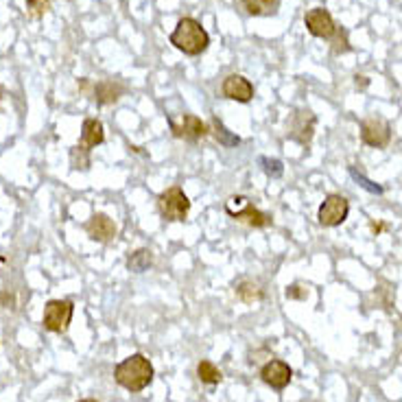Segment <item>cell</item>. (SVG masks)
Here are the masks:
<instances>
[{"label":"cell","instance_id":"obj_23","mask_svg":"<svg viewBox=\"0 0 402 402\" xmlns=\"http://www.w3.org/2000/svg\"><path fill=\"white\" fill-rule=\"evenodd\" d=\"M51 7V0H27V13L31 18H42Z\"/></svg>","mask_w":402,"mask_h":402},{"label":"cell","instance_id":"obj_18","mask_svg":"<svg viewBox=\"0 0 402 402\" xmlns=\"http://www.w3.org/2000/svg\"><path fill=\"white\" fill-rule=\"evenodd\" d=\"M197 376H199L201 382H206V385H219V382L223 380L221 370L215 366L213 361H199V366H197Z\"/></svg>","mask_w":402,"mask_h":402},{"label":"cell","instance_id":"obj_27","mask_svg":"<svg viewBox=\"0 0 402 402\" xmlns=\"http://www.w3.org/2000/svg\"><path fill=\"white\" fill-rule=\"evenodd\" d=\"M79 402H97L94 398H83V400H79Z\"/></svg>","mask_w":402,"mask_h":402},{"label":"cell","instance_id":"obj_20","mask_svg":"<svg viewBox=\"0 0 402 402\" xmlns=\"http://www.w3.org/2000/svg\"><path fill=\"white\" fill-rule=\"evenodd\" d=\"M236 295H239V300L245 302V304H254V302H260V300H262V289H260L256 282H252V280H243V282L236 286Z\"/></svg>","mask_w":402,"mask_h":402},{"label":"cell","instance_id":"obj_8","mask_svg":"<svg viewBox=\"0 0 402 402\" xmlns=\"http://www.w3.org/2000/svg\"><path fill=\"white\" fill-rule=\"evenodd\" d=\"M170 131H173L175 138H182L186 142H197L210 133L208 125L195 114H184L180 121L170 119Z\"/></svg>","mask_w":402,"mask_h":402},{"label":"cell","instance_id":"obj_16","mask_svg":"<svg viewBox=\"0 0 402 402\" xmlns=\"http://www.w3.org/2000/svg\"><path fill=\"white\" fill-rule=\"evenodd\" d=\"M208 129H210V133L215 136V140H217L219 145H223V147H236V145L241 142V138L236 136V133L229 131L219 119H213V123L208 125Z\"/></svg>","mask_w":402,"mask_h":402},{"label":"cell","instance_id":"obj_24","mask_svg":"<svg viewBox=\"0 0 402 402\" xmlns=\"http://www.w3.org/2000/svg\"><path fill=\"white\" fill-rule=\"evenodd\" d=\"M350 175H352V177H354V180H356L361 186H363V188H366V190H370V193H374V195H380V193H382V186H376L374 182H370L366 175H363V173H359V170H356L354 166L350 168Z\"/></svg>","mask_w":402,"mask_h":402},{"label":"cell","instance_id":"obj_12","mask_svg":"<svg viewBox=\"0 0 402 402\" xmlns=\"http://www.w3.org/2000/svg\"><path fill=\"white\" fill-rule=\"evenodd\" d=\"M86 232L92 241L97 243H109L116 239V225L107 215H92V219L86 223Z\"/></svg>","mask_w":402,"mask_h":402},{"label":"cell","instance_id":"obj_1","mask_svg":"<svg viewBox=\"0 0 402 402\" xmlns=\"http://www.w3.org/2000/svg\"><path fill=\"white\" fill-rule=\"evenodd\" d=\"M114 380L131 394L142 391L153 382V366L145 354H131L114 368Z\"/></svg>","mask_w":402,"mask_h":402},{"label":"cell","instance_id":"obj_19","mask_svg":"<svg viewBox=\"0 0 402 402\" xmlns=\"http://www.w3.org/2000/svg\"><path fill=\"white\" fill-rule=\"evenodd\" d=\"M151 262H153L151 250H138V252H133V254L127 258V269L133 272V274H142V272L149 269Z\"/></svg>","mask_w":402,"mask_h":402},{"label":"cell","instance_id":"obj_22","mask_svg":"<svg viewBox=\"0 0 402 402\" xmlns=\"http://www.w3.org/2000/svg\"><path fill=\"white\" fill-rule=\"evenodd\" d=\"M260 164H262V170H264V173L269 175L272 180H278V177H282V173H284V166H282L280 160L260 158Z\"/></svg>","mask_w":402,"mask_h":402},{"label":"cell","instance_id":"obj_5","mask_svg":"<svg viewBox=\"0 0 402 402\" xmlns=\"http://www.w3.org/2000/svg\"><path fill=\"white\" fill-rule=\"evenodd\" d=\"M315 125L317 119L311 109H297L291 116V121L286 123V136L302 147H309L315 136Z\"/></svg>","mask_w":402,"mask_h":402},{"label":"cell","instance_id":"obj_17","mask_svg":"<svg viewBox=\"0 0 402 402\" xmlns=\"http://www.w3.org/2000/svg\"><path fill=\"white\" fill-rule=\"evenodd\" d=\"M241 5L250 15H274L280 0H241Z\"/></svg>","mask_w":402,"mask_h":402},{"label":"cell","instance_id":"obj_26","mask_svg":"<svg viewBox=\"0 0 402 402\" xmlns=\"http://www.w3.org/2000/svg\"><path fill=\"white\" fill-rule=\"evenodd\" d=\"M354 79H356V88H361V90H366L368 88V76H354Z\"/></svg>","mask_w":402,"mask_h":402},{"label":"cell","instance_id":"obj_14","mask_svg":"<svg viewBox=\"0 0 402 402\" xmlns=\"http://www.w3.org/2000/svg\"><path fill=\"white\" fill-rule=\"evenodd\" d=\"M123 92H125L123 83L114 81V79H103V81H99L97 86H94L92 97L99 105H109V103H116L123 97Z\"/></svg>","mask_w":402,"mask_h":402},{"label":"cell","instance_id":"obj_9","mask_svg":"<svg viewBox=\"0 0 402 402\" xmlns=\"http://www.w3.org/2000/svg\"><path fill=\"white\" fill-rule=\"evenodd\" d=\"M304 25H306V29H309L311 35L323 37V40H330V37L337 33V25L333 20V15L326 9H321V7H315L311 11H306Z\"/></svg>","mask_w":402,"mask_h":402},{"label":"cell","instance_id":"obj_25","mask_svg":"<svg viewBox=\"0 0 402 402\" xmlns=\"http://www.w3.org/2000/svg\"><path fill=\"white\" fill-rule=\"evenodd\" d=\"M306 291H300V286L297 284H293V286H289V289H286V297H291V300H306Z\"/></svg>","mask_w":402,"mask_h":402},{"label":"cell","instance_id":"obj_21","mask_svg":"<svg viewBox=\"0 0 402 402\" xmlns=\"http://www.w3.org/2000/svg\"><path fill=\"white\" fill-rule=\"evenodd\" d=\"M90 153L88 151H81L79 147H72L70 151V162H72V168H81V170H88L90 168Z\"/></svg>","mask_w":402,"mask_h":402},{"label":"cell","instance_id":"obj_3","mask_svg":"<svg viewBox=\"0 0 402 402\" xmlns=\"http://www.w3.org/2000/svg\"><path fill=\"white\" fill-rule=\"evenodd\" d=\"M158 210L164 221H186L190 201L180 186H170L158 197Z\"/></svg>","mask_w":402,"mask_h":402},{"label":"cell","instance_id":"obj_7","mask_svg":"<svg viewBox=\"0 0 402 402\" xmlns=\"http://www.w3.org/2000/svg\"><path fill=\"white\" fill-rule=\"evenodd\" d=\"M361 140L368 147L374 149H385L391 140V127L385 119L370 116L361 123Z\"/></svg>","mask_w":402,"mask_h":402},{"label":"cell","instance_id":"obj_6","mask_svg":"<svg viewBox=\"0 0 402 402\" xmlns=\"http://www.w3.org/2000/svg\"><path fill=\"white\" fill-rule=\"evenodd\" d=\"M348 215H350L348 199L341 197V195H328L326 199H323V203L319 206L317 221L323 227H337L348 219Z\"/></svg>","mask_w":402,"mask_h":402},{"label":"cell","instance_id":"obj_13","mask_svg":"<svg viewBox=\"0 0 402 402\" xmlns=\"http://www.w3.org/2000/svg\"><path fill=\"white\" fill-rule=\"evenodd\" d=\"M105 140V129H103V123L97 121V119H88L83 121V127H81V140H79V147L81 151H92L94 147H99L101 142Z\"/></svg>","mask_w":402,"mask_h":402},{"label":"cell","instance_id":"obj_11","mask_svg":"<svg viewBox=\"0 0 402 402\" xmlns=\"http://www.w3.org/2000/svg\"><path fill=\"white\" fill-rule=\"evenodd\" d=\"M223 97L229 101H239V103H250L254 99V86L245 79L243 74H229L225 76V81L221 86Z\"/></svg>","mask_w":402,"mask_h":402},{"label":"cell","instance_id":"obj_15","mask_svg":"<svg viewBox=\"0 0 402 402\" xmlns=\"http://www.w3.org/2000/svg\"><path fill=\"white\" fill-rule=\"evenodd\" d=\"M227 213L232 215L239 223H245V225H250V227H267V225L274 223L272 215L262 213V210L254 208L252 203H247L245 210H241V213H232V210H227Z\"/></svg>","mask_w":402,"mask_h":402},{"label":"cell","instance_id":"obj_4","mask_svg":"<svg viewBox=\"0 0 402 402\" xmlns=\"http://www.w3.org/2000/svg\"><path fill=\"white\" fill-rule=\"evenodd\" d=\"M74 315V304L70 300H51L44 306L42 323L48 333H66Z\"/></svg>","mask_w":402,"mask_h":402},{"label":"cell","instance_id":"obj_2","mask_svg":"<svg viewBox=\"0 0 402 402\" xmlns=\"http://www.w3.org/2000/svg\"><path fill=\"white\" fill-rule=\"evenodd\" d=\"M170 44H173L177 51H182L184 55L195 57L208 48L210 35L206 33V29L195 20V18H182L175 31L170 33Z\"/></svg>","mask_w":402,"mask_h":402},{"label":"cell","instance_id":"obj_10","mask_svg":"<svg viewBox=\"0 0 402 402\" xmlns=\"http://www.w3.org/2000/svg\"><path fill=\"white\" fill-rule=\"evenodd\" d=\"M260 378L264 385H269L272 389L276 391H282L284 387H289V382L293 378V370L286 366L284 361H269V363H264L262 370H260Z\"/></svg>","mask_w":402,"mask_h":402}]
</instances>
